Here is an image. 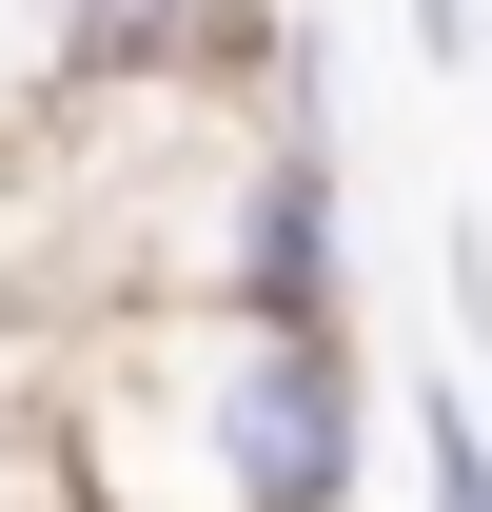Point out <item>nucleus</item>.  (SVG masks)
I'll return each instance as SVG.
<instances>
[{
  "label": "nucleus",
  "mask_w": 492,
  "mask_h": 512,
  "mask_svg": "<svg viewBox=\"0 0 492 512\" xmlns=\"http://www.w3.org/2000/svg\"><path fill=\"white\" fill-rule=\"evenodd\" d=\"M355 316L256 296H99L40 316V414L79 512H335L355 493Z\"/></svg>",
  "instance_id": "obj_1"
},
{
  "label": "nucleus",
  "mask_w": 492,
  "mask_h": 512,
  "mask_svg": "<svg viewBox=\"0 0 492 512\" xmlns=\"http://www.w3.org/2000/svg\"><path fill=\"white\" fill-rule=\"evenodd\" d=\"M237 296H256V316H355V197H335L315 79L256 119V178H237Z\"/></svg>",
  "instance_id": "obj_2"
},
{
  "label": "nucleus",
  "mask_w": 492,
  "mask_h": 512,
  "mask_svg": "<svg viewBox=\"0 0 492 512\" xmlns=\"http://www.w3.org/2000/svg\"><path fill=\"white\" fill-rule=\"evenodd\" d=\"M414 473H433V512H492V414H473V394L414 414Z\"/></svg>",
  "instance_id": "obj_3"
},
{
  "label": "nucleus",
  "mask_w": 492,
  "mask_h": 512,
  "mask_svg": "<svg viewBox=\"0 0 492 512\" xmlns=\"http://www.w3.org/2000/svg\"><path fill=\"white\" fill-rule=\"evenodd\" d=\"M492 40V0H414V60H473Z\"/></svg>",
  "instance_id": "obj_4"
}]
</instances>
